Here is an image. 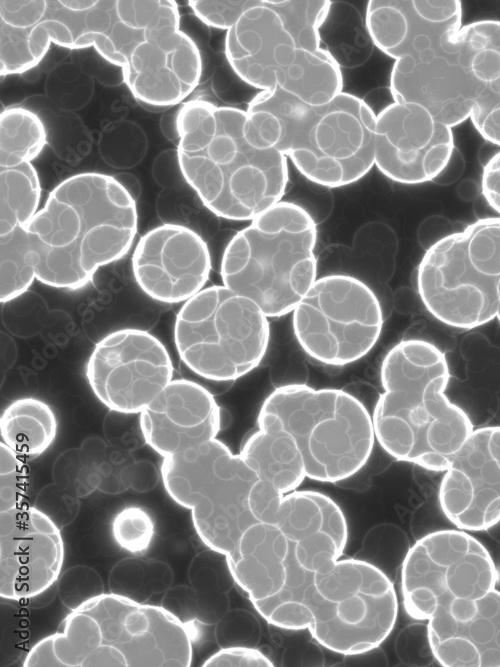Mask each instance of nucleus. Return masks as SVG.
<instances>
[{"mask_svg": "<svg viewBox=\"0 0 500 667\" xmlns=\"http://www.w3.org/2000/svg\"><path fill=\"white\" fill-rule=\"evenodd\" d=\"M499 279L500 217H486L427 249L418 266L417 288L438 321L473 329L496 318Z\"/></svg>", "mask_w": 500, "mask_h": 667, "instance_id": "obj_11", "label": "nucleus"}, {"mask_svg": "<svg viewBox=\"0 0 500 667\" xmlns=\"http://www.w3.org/2000/svg\"><path fill=\"white\" fill-rule=\"evenodd\" d=\"M409 548L405 533L397 529L386 531V528H380V531L373 530L366 535L356 558L376 566L392 580L397 568L402 566Z\"/></svg>", "mask_w": 500, "mask_h": 667, "instance_id": "obj_33", "label": "nucleus"}, {"mask_svg": "<svg viewBox=\"0 0 500 667\" xmlns=\"http://www.w3.org/2000/svg\"><path fill=\"white\" fill-rule=\"evenodd\" d=\"M313 580L314 573L299 564L291 546L287 578L283 587L266 599L251 602L269 624L284 630H307L310 613L306 597Z\"/></svg>", "mask_w": 500, "mask_h": 667, "instance_id": "obj_29", "label": "nucleus"}, {"mask_svg": "<svg viewBox=\"0 0 500 667\" xmlns=\"http://www.w3.org/2000/svg\"><path fill=\"white\" fill-rule=\"evenodd\" d=\"M288 432L303 458L306 477L339 482L356 474L372 453V416L355 396L334 388L292 383L275 388L264 400L257 426Z\"/></svg>", "mask_w": 500, "mask_h": 667, "instance_id": "obj_9", "label": "nucleus"}, {"mask_svg": "<svg viewBox=\"0 0 500 667\" xmlns=\"http://www.w3.org/2000/svg\"><path fill=\"white\" fill-rule=\"evenodd\" d=\"M389 84L393 102L419 105L451 128L470 118L474 85L457 41L395 60Z\"/></svg>", "mask_w": 500, "mask_h": 667, "instance_id": "obj_22", "label": "nucleus"}, {"mask_svg": "<svg viewBox=\"0 0 500 667\" xmlns=\"http://www.w3.org/2000/svg\"><path fill=\"white\" fill-rule=\"evenodd\" d=\"M192 659L191 631L180 617L111 592L71 610L29 649L23 666L187 667Z\"/></svg>", "mask_w": 500, "mask_h": 667, "instance_id": "obj_6", "label": "nucleus"}, {"mask_svg": "<svg viewBox=\"0 0 500 667\" xmlns=\"http://www.w3.org/2000/svg\"><path fill=\"white\" fill-rule=\"evenodd\" d=\"M85 375L105 407L121 414H139L173 380V364L155 336L126 328L95 345Z\"/></svg>", "mask_w": 500, "mask_h": 667, "instance_id": "obj_16", "label": "nucleus"}, {"mask_svg": "<svg viewBox=\"0 0 500 667\" xmlns=\"http://www.w3.org/2000/svg\"><path fill=\"white\" fill-rule=\"evenodd\" d=\"M1 303L12 301L24 294L36 279L25 247L16 231L1 236Z\"/></svg>", "mask_w": 500, "mask_h": 667, "instance_id": "obj_32", "label": "nucleus"}, {"mask_svg": "<svg viewBox=\"0 0 500 667\" xmlns=\"http://www.w3.org/2000/svg\"><path fill=\"white\" fill-rule=\"evenodd\" d=\"M458 55L474 85L470 119L488 142L500 146V21L480 20L462 26Z\"/></svg>", "mask_w": 500, "mask_h": 667, "instance_id": "obj_25", "label": "nucleus"}, {"mask_svg": "<svg viewBox=\"0 0 500 667\" xmlns=\"http://www.w3.org/2000/svg\"><path fill=\"white\" fill-rule=\"evenodd\" d=\"M111 531L115 542L132 554L148 550L155 534V522L150 513L138 506L120 510L113 518Z\"/></svg>", "mask_w": 500, "mask_h": 667, "instance_id": "obj_34", "label": "nucleus"}, {"mask_svg": "<svg viewBox=\"0 0 500 667\" xmlns=\"http://www.w3.org/2000/svg\"><path fill=\"white\" fill-rule=\"evenodd\" d=\"M260 0L233 1H189L188 4L196 17L206 25L221 29H231L240 17L249 9L258 5Z\"/></svg>", "mask_w": 500, "mask_h": 667, "instance_id": "obj_36", "label": "nucleus"}, {"mask_svg": "<svg viewBox=\"0 0 500 667\" xmlns=\"http://www.w3.org/2000/svg\"><path fill=\"white\" fill-rule=\"evenodd\" d=\"M407 614L427 621L436 662L446 667H500V591L487 549L464 530L427 534L401 566Z\"/></svg>", "mask_w": 500, "mask_h": 667, "instance_id": "obj_1", "label": "nucleus"}, {"mask_svg": "<svg viewBox=\"0 0 500 667\" xmlns=\"http://www.w3.org/2000/svg\"><path fill=\"white\" fill-rule=\"evenodd\" d=\"M132 269L137 284L152 299L186 302L208 281L210 252L193 230L163 224L141 237L133 252Z\"/></svg>", "mask_w": 500, "mask_h": 667, "instance_id": "obj_21", "label": "nucleus"}, {"mask_svg": "<svg viewBox=\"0 0 500 667\" xmlns=\"http://www.w3.org/2000/svg\"><path fill=\"white\" fill-rule=\"evenodd\" d=\"M90 46L121 68L139 102L154 108L182 102L201 78V54L180 29L172 0H95L78 42L79 49Z\"/></svg>", "mask_w": 500, "mask_h": 667, "instance_id": "obj_7", "label": "nucleus"}, {"mask_svg": "<svg viewBox=\"0 0 500 667\" xmlns=\"http://www.w3.org/2000/svg\"><path fill=\"white\" fill-rule=\"evenodd\" d=\"M134 197L116 178L80 173L57 185L28 225L16 230L41 283L86 286L96 271L122 258L137 233Z\"/></svg>", "mask_w": 500, "mask_h": 667, "instance_id": "obj_2", "label": "nucleus"}, {"mask_svg": "<svg viewBox=\"0 0 500 667\" xmlns=\"http://www.w3.org/2000/svg\"><path fill=\"white\" fill-rule=\"evenodd\" d=\"M64 543L54 521L24 504L0 512V596L36 597L60 577Z\"/></svg>", "mask_w": 500, "mask_h": 667, "instance_id": "obj_19", "label": "nucleus"}, {"mask_svg": "<svg viewBox=\"0 0 500 667\" xmlns=\"http://www.w3.org/2000/svg\"><path fill=\"white\" fill-rule=\"evenodd\" d=\"M306 605L311 636L344 656L379 647L392 632L398 613L393 581L359 558H340L314 573Z\"/></svg>", "mask_w": 500, "mask_h": 667, "instance_id": "obj_14", "label": "nucleus"}, {"mask_svg": "<svg viewBox=\"0 0 500 667\" xmlns=\"http://www.w3.org/2000/svg\"><path fill=\"white\" fill-rule=\"evenodd\" d=\"M239 454L259 480L282 494L296 490L306 477L294 438L279 427H258L246 438Z\"/></svg>", "mask_w": 500, "mask_h": 667, "instance_id": "obj_27", "label": "nucleus"}, {"mask_svg": "<svg viewBox=\"0 0 500 667\" xmlns=\"http://www.w3.org/2000/svg\"><path fill=\"white\" fill-rule=\"evenodd\" d=\"M57 431L54 410L35 397L12 401L0 416L1 441L23 458L44 453L54 442Z\"/></svg>", "mask_w": 500, "mask_h": 667, "instance_id": "obj_28", "label": "nucleus"}, {"mask_svg": "<svg viewBox=\"0 0 500 667\" xmlns=\"http://www.w3.org/2000/svg\"><path fill=\"white\" fill-rule=\"evenodd\" d=\"M146 443L163 458L217 437L221 410L212 393L188 379H173L139 413Z\"/></svg>", "mask_w": 500, "mask_h": 667, "instance_id": "obj_24", "label": "nucleus"}, {"mask_svg": "<svg viewBox=\"0 0 500 667\" xmlns=\"http://www.w3.org/2000/svg\"><path fill=\"white\" fill-rule=\"evenodd\" d=\"M268 317L226 286L206 287L184 302L174 325L182 361L215 382L237 380L262 361L270 338Z\"/></svg>", "mask_w": 500, "mask_h": 667, "instance_id": "obj_13", "label": "nucleus"}, {"mask_svg": "<svg viewBox=\"0 0 500 667\" xmlns=\"http://www.w3.org/2000/svg\"><path fill=\"white\" fill-rule=\"evenodd\" d=\"M161 477L170 498L190 511L201 541L220 555L257 522L249 496L258 477L217 438L164 457Z\"/></svg>", "mask_w": 500, "mask_h": 667, "instance_id": "obj_12", "label": "nucleus"}, {"mask_svg": "<svg viewBox=\"0 0 500 667\" xmlns=\"http://www.w3.org/2000/svg\"><path fill=\"white\" fill-rule=\"evenodd\" d=\"M365 27L372 43L394 60L454 45L462 28L457 0H371Z\"/></svg>", "mask_w": 500, "mask_h": 667, "instance_id": "obj_23", "label": "nucleus"}, {"mask_svg": "<svg viewBox=\"0 0 500 667\" xmlns=\"http://www.w3.org/2000/svg\"><path fill=\"white\" fill-rule=\"evenodd\" d=\"M249 505L257 521L281 530L303 568L320 572L341 558L348 526L341 508L329 496L312 490L282 494L258 479Z\"/></svg>", "mask_w": 500, "mask_h": 667, "instance_id": "obj_17", "label": "nucleus"}, {"mask_svg": "<svg viewBox=\"0 0 500 667\" xmlns=\"http://www.w3.org/2000/svg\"><path fill=\"white\" fill-rule=\"evenodd\" d=\"M46 132L41 119L23 107H9L0 115V168L31 162L42 151Z\"/></svg>", "mask_w": 500, "mask_h": 667, "instance_id": "obj_31", "label": "nucleus"}, {"mask_svg": "<svg viewBox=\"0 0 500 667\" xmlns=\"http://www.w3.org/2000/svg\"><path fill=\"white\" fill-rule=\"evenodd\" d=\"M439 503L464 531L487 530L500 521V426L473 431L445 471Z\"/></svg>", "mask_w": 500, "mask_h": 667, "instance_id": "obj_20", "label": "nucleus"}, {"mask_svg": "<svg viewBox=\"0 0 500 667\" xmlns=\"http://www.w3.org/2000/svg\"><path fill=\"white\" fill-rule=\"evenodd\" d=\"M297 342L314 360L344 366L363 358L377 343L382 309L360 279L332 274L317 279L293 310Z\"/></svg>", "mask_w": 500, "mask_h": 667, "instance_id": "obj_15", "label": "nucleus"}, {"mask_svg": "<svg viewBox=\"0 0 500 667\" xmlns=\"http://www.w3.org/2000/svg\"><path fill=\"white\" fill-rule=\"evenodd\" d=\"M205 667H268L274 666L272 661L260 650L246 645H231L222 647L219 651L207 658Z\"/></svg>", "mask_w": 500, "mask_h": 667, "instance_id": "obj_39", "label": "nucleus"}, {"mask_svg": "<svg viewBox=\"0 0 500 667\" xmlns=\"http://www.w3.org/2000/svg\"><path fill=\"white\" fill-rule=\"evenodd\" d=\"M246 113L255 143L281 152L315 184L347 186L375 165L377 114L351 93L314 106L274 88L254 96Z\"/></svg>", "mask_w": 500, "mask_h": 667, "instance_id": "obj_5", "label": "nucleus"}, {"mask_svg": "<svg viewBox=\"0 0 500 667\" xmlns=\"http://www.w3.org/2000/svg\"><path fill=\"white\" fill-rule=\"evenodd\" d=\"M175 127L180 171L212 213L251 221L281 201L287 157L255 143L246 110L195 99L180 108Z\"/></svg>", "mask_w": 500, "mask_h": 667, "instance_id": "obj_3", "label": "nucleus"}, {"mask_svg": "<svg viewBox=\"0 0 500 667\" xmlns=\"http://www.w3.org/2000/svg\"><path fill=\"white\" fill-rule=\"evenodd\" d=\"M30 471L23 457L0 442V509L11 510L26 504Z\"/></svg>", "mask_w": 500, "mask_h": 667, "instance_id": "obj_35", "label": "nucleus"}, {"mask_svg": "<svg viewBox=\"0 0 500 667\" xmlns=\"http://www.w3.org/2000/svg\"><path fill=\"white\" fill-rule=\"evenodd\" d=\"M481 187L487 203L500 215V151L484 165Z\"/></svg>", "mask_w": 500, "mask_h": 667, "instance_id": "obj_40", "label": "nucleus"}, {"mask_svg": "<svg viewBox=\"0 0 500 667\" xmlns=\"http://www.w3.org/2000/svg\"><path fill=\"white\" fill-rule=\"evenodd\" d=\"M496 318L498 319V321L500 323V279H499L498 285H497V314H496Z\"/></svg>", "mask_w": 500, "mask_h": 667, "instance_id": "obj_41", "label": "nucleus"}, {"mask_svg": "<svg viewBox=\"0 0 500 667\" xmlns=\"http://www.w3.org/2000/svg\"><path fill=\"white\" fill-rule=\"evenodd\" d=\"M317 227L299 204L280 201L227 244L223 285L252 300L267 317L293 312L317 280Z\"/></svg>", "mask_w": 500, "mask_h": 667, "instance_id": "obj_8", "label": "nucleus"}, {"mask_svg": "<svg viewBox=\"0 0 500 667\" xmlns=\"http://www.w3.org/2000/svg\"><path fill=\"white\" fill-rule=\"evenodd\" d=\"M380 380L383 391L372 414L380 446L396 460L446 471L474 427L445 395V354L426 340L400 341L383 358Z\"/></svg>", "mask_w": 500, "mask_h": 667, "instance_id": "obj_4", "label": "nucleus"}, {"mask_svg": "<svg viewBox=\"0 0 500 667\" xmlns=\"http://www.w3.org/2000/svg\"><path fill=\"white\" fill-rule=\"evenodd\" d=\"M291 544L281 530L268 523L255 522L239 537L225 555L228 572L250 601L276 594L284 585Z\"/></svg>", "mask_w": 500, "mask_h": 667, "instance_id": "obj_26", "label": "nucleus"}, {"mask_svg": "<svg viewBox=\"0 0 500 667\" xmlns=\"http://www.w3.org/2000/svg\"><path fill=\"white\" fill-rule=\"evenodd\" d=\"M395 650L400 661L408 665H429L435 660L427 624L415 623L402 629L396 639Z\"/></svg>", "mask_w": 500, "mask_h": 667, "instance_id": "obj_38", "label": "nucleus"}, {"mask_svg": "<svg viewBox=\"0 0 500 667\" xmlns=\"http://www.w3.org/2000/svg\"><path fill=\"white\" fill-rule=\"evenodd\" d=\"M102 593V580L98 573L89 567H72L59 582V596L70 611L84 601Z\"/></svg>", "mask_w": 500, "mask_h": 667, "instance_id": "obj_37", "label": "nucleus"}, {"mask_svg": "<svg viewBox=\"0 0 500 667\" xmlns=\"http://www.w3.org/2000/svg\"><path fill=\"white\" fill-rule=\"evenodd\" d=\"M225 55L234 73L260 91L278 88L314 106L343 92L340 65L322 38L298 31L268 0L227 31Z\"/></svg>", "mask_w": 500, "mask_h": 667, "instance_id": "obj_10", "label": "nucleus"}, {"mask_svg": "<svg viewBox=\"0 0 500 667\" xmlns=\"http://www.w3.org/2000/svg\"><path fill=\"white\" fill-rule=\"evenodd\" d=\"M453 149L452 128L419 105L392 102L377 114L375 166L394 182L434 180L447 167Z\"/></svg>", "mask_w": 500, "mask_h": 667, "instance_id": "obj_18", "label": "nucleus"}, {"mask_svg": "<svg viewBox=\"0 0 500 667\" xmlns=\"http://www.w3.org/2000/svg\"><path fill=\"white\" fill-rule=\"evenodd\" d=\"M1 236L28 225L38 212L40 181L31 162L0 168Z\"/></svg>", "mask_w": 500, "mask_h": 667, "instance_id": "obj_30", "label": "nucleus"}]
</instances>
